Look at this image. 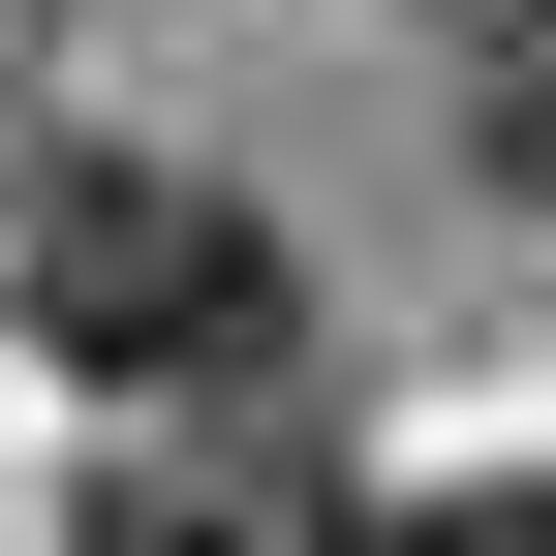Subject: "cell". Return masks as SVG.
<instances>
[{
	"mask_svg": "<svg viewBox=\"0 0 556 556\" xmlns=\"http://www.w3.org/2000/svg\"><path fill=\"white\" fill-rule=\"evenodd\" d=\"M0 340L93 371L124 433H155V402H278L309 371V248H278L217 155H31L0 186Z\"/></svg>",
	"mask_w": 556,
	"mask_h": 556,
	"instance_id": "1",
	"label": "cell"
},
{
	"mask_svg": "<svg viewBox=\"0 0 556 556\" xmlns=\"http://www.w3.org/2000/svg\"><path fill=\"white\" fill-rule=\"evenodd\" d=\"M464 155L556 217V0H464Z\"/></svg>",
	"mask_w": 556,
	"mask_h": 556,
	"instance_id": "3",
	"label": "cell"
},
{
	"mask_svg": "<svg viewBox=\"0 0 556 556\" xmlns=\"http://www.w3.org/2000/svg\"><path fill=\"white\" fill-rule=\"evenodd\" d=\"M93 556H371V495H340L309 402H155L93 464Z\"/></svg>",
	"mask_w": 556,
	"mask_h": 556,
	"instance_id": "2",
	"label": "cell"
},
{
	"mask_svg": "<svg viewBox=\"0 0 556 556\" xmlns=\"http://www.w3.org/2000/svg\"><path fill=\"white\" fill-rule=\"evenodd\" d=\"M402 556H556V464H526V495H433Z\"/></svg>",
	"mask_w": 556,
	"mask_h": 556,
	"instance_id": "4",
	"label": "cell"
}]
</instances>
